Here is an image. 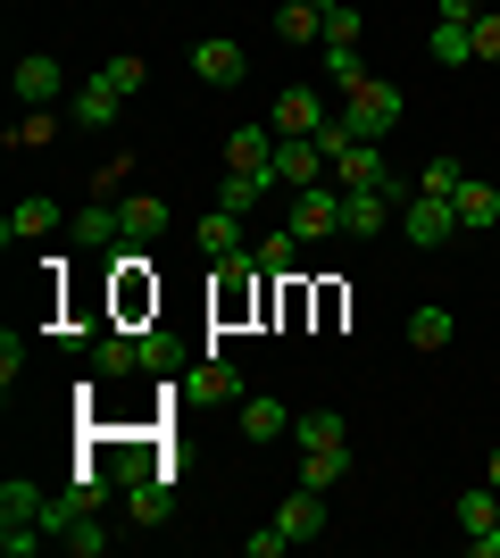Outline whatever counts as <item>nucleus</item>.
Segmentation results:
<instances>
[{
    "instance_id": "f257e3e1",
    "label": "nucleus",
    "mask_w": 500,
    "mask_h": 558,
    "mask_svg": "<svg viewBox=\"0 0 500 558\" xmlns=\"http://www.w3.org/2000/svg\"><path fill=\"white\" fill-rule=\"evenodd\" d=\"M42 542H50V500L25 484V475H9V484H0V550L34 558Z\"/></svg>"
},
{
    "instance_id": "f03ea898",
    "label": "nucleus",
    "mask_w": 500,
    "mask_h": 558,
    "mask_svg": "<svg viewBox=\"0 0 500 558\" xmlns=\"http://www.w3.org/2000/svg\"><path fill=\"white\" fill-rule=\"evenodd\" d=\"M401 109H408V100H401V84H392V75H358L333 117L351 125V142H383L392 125H401Z\"/></svg>"
},
{
    "instance_id": "7ed1b4c3",
    "label": "nucleus",
    "mask_w": 500,
    "mask_h": 558,
    "mask_svg": "<svg viewBox=\"0 0 500 558\" xmlns=\"http://www.w3.org/2000/svg\"><path fill=\"white\" fill-rule=\"evenodd\" d=\"M408 201H417V184H376V192H342V233H358V242H367V233H383V226H392V217L408 209Z\"/></svg>"
},
{
    "instance_id": "20e7f679",
    "label": "nucleus",
    "mask_w": 500,
    "mask_h": 558,
    "mask_svg": "<svg viewBox=\"0 0 500 558\" xmlns=\"http://www.w3.org/2000/svg\"><path fill=\"white\" fill-rule=\"evenodd\" d=\"M284 226L301 242H326L342 233V184H309V192H284Z\"/></svg>"
},
{
    "instance_id": "39448f33",
    "label": "nucleus",
    "mask_w": 500,
    "mask_h": 558,
    "mask_svg": "<svg viewBox=\"0 0 500 558\" xmlns=\"http://www.w3.org/2000/svg\"><path fill=\"white\" fill-rule=\"evenodd\" d=\"M267 167H276V184H284V192H309V184L333 175V159L317 150V134H276V159H267Z\"/></svg>"
},
{
    "instance_id": "423d86ee",
    "label": "nucleus",
    "mask_w": 500,
    "mask_h": 558,
    "mask_svg": "<svg viewBox=\"0 0 500 558\" xmlns=\"http://www.w3.org/2000/svg\"><path fill=\"white\" fill-rule=\"evenodd\" d=\"M467 25H476V0H434V34H426V50L442 59V68H476Z\"/></svg>"
},
{
    "instance_id": "0eeeda50",
    "label": "nucleus",
    "mask_w": 500,
    "mask_h": 558,
    "mask_svg": "<svg viewBox=\"0 0 500 558\" xmlns=\"http://www.w3.org/2000/svg\"><path fill=\"white\" fill-rule=\"evenodd\" d=\"M267 125H276V134H326L333 109H326V93H317V84H284V93H276V109H267Z\"/></svg>"
},
{
    "instance_id": "6e6552de",
    "label": "nucleus",
    "mask_w": 500,
    "mask_h": 558,
    "mask_svg": "<svg viewBox=\"0 0 500 558\" xmlns=\"http://www.w3.org/2000/svg\"><path fill=\"white\" fill-rule=\"evenodd\" d=\"M9 84H17V109H59V93H68V75H59L50 50H25L17 68H9Z\"/></svg>"
},
{
    "instance_id": "1a4fd4ad",
    "label": "nucleus",
    "mask_w": 500,
    "mask_h": 558,
    "mask_svg": "<svg viewBox=\"0 0 500 558\" xmlns=\"http://www.w3.org/2000/svg\"><path fill=\"white\" fill-rule=\"evenodd\" d=\"M192 75H200L209 93H234L242 75H251V59H242V43H225V34H200V43H192Z\"/></svg>"
},
{
    "instance_id": "9d476101",
    "label": "nucleus",
    "mask_w": 500,
    "mask_h": 558,
    "mask_svg": "<svg viewBox=\"0 0 500 558\" xmlns=\"http://www.w3.org/2000/svg\"><path fill=\"white\" fill-rule=\"evenodd\" d=\"M109 209H118V233H125V251H134V242H159V233L175 226V209H167L159 192H125V201H109Z\"/></svg>"
},
{
    "instance_id": "9b49d317",
    "label": "nucleus",
    "mask_w": 500,
    "mask_h": 558,
    "mask_svg": "<svg viewBox=\"0 0 500 558\" xmlns=\"http://www.w3.org/2000/svg\"><path fill=\"white\" fill-rule=\"evenodd\" d=\"M401 233L417 242V251H442V242L459 233V209H451V201H426V192H417V201L401 209Z\"/></svg>"
},
{
    "instance_id": "f8f14e48",
    "label": "nucleus",
    "mask_w": 500,
    "mask_h": 558,
    "mask_svg": "<svg viewBox=\"0 0 500 558\" xmlns=\"http://www.w3.org/2000/svg\"><path fill=\"white\" fill-rule=\"evenodd\" d=\"M68 117H75V125H84V134H109V125H118V117H125V93H109L100 75H84V84H75V93H68Z\"/></svg>"
},
{
    "instance_id": "ddd939ff",
    "label": "nucleus",
    "mask_w": 500,
    "mask_h": 558,
    "mask_svg": "<svg viewBox=\"0 0 500 558\" xmlns=\"http://www.w3.org/2000/svg\"><path fill=\"white\" fill-rule=\"evenodd\" d=\"M276 167H225V184H217V209H234V217H251L259 201H276Z\"/></svg>"
},
{
    "instance_id": "4468645a",
    "label": "nucleus",
    "mask_w": 500,
    "mask_h": 558,
    "mask_svg": "<svg viewBox=\"0 0 500 558\" xmlns=\"http://www.w3.org/2000/svg\"><path fill=\"white\" fill-rule=\"evenodd\" d=\"M333 184L342 192H376V184H401V175L383 167V142H351V150L333 159Z\"/></svg>"
},
{
    "instance_id": "2eb2a0df",
    "label": "nucleus",
    "mask_w": 500,
    "mask_h": 558,
    "mask_svg": "<svg viewBox=\"0 0 500 558\" xmlns=\"http://www.w3.org/2000/svg\"><path fill=\"white\" fill-rule=\"evenodd\" d=\"M59 226H68V209H59V201H42V192H34V201H17V209L0 217V242L17 251V242H42V233H59Z\"/></svg>"
},
{
    "instance_id": "dca6fc26",
    "label": "nucleus",
    "mask_w": 500,
    "mask_h": 558,
    "mask_svg": "<svg viewBox=\"0 0 500 558\" xmlns=\"http://www.w3.org/2000/svg\"><path fill=\"white\" fill-rule=\"evenodd\" d=\"M276 525H284V542H326V492H317V484L284 492V509H276Z\"/></svg>"
},
{
    "instance_id": "f3484780",
    "label": "nucleus",
    "mask_w": 500,
    "mask_h": 558,
    "mask_svg": "<svg viewBox=\"0 0 500 558\" xmlns=\"http://www.w3.org/2000/svg\"><path fill=\"white\" fill-rule=\"evenodd\" d=\"M451 209H459V233H500V192L484 184V175H467V184L451 192Z\"/></svg>"
},
{
    "instance_id": "a211bd4d",
    "label": "nucleus",
    "mask_w": 500,
    "mask_h": 558,
    "mask_svg": "<svg viewBox=\"0 0 500 558\" xmlns=\"http://www.w3.org/2000/svg\"><path fill=\"white\" fill-rule=\"evenodd\" d=\"M125 517H134V525H167V517H175V492H167V475H143V484H125Z\"/></svg>"
},
{
    "instance_id": "6ab92c4d",
    "label": "nucleus",
    "mask_w": 500,
    "mask_h": 558,
    "mask_svg": "<svg viewBox=\"0 0 500 558\" xmlns=\"http://www.w3.org/2000/svg\"><path fill=\"white\" fill-rule=\"evenodd\" d=\"M342 475H351V442H309V450H301V484L333 492Z\"/></svg>"
},
{
    "instance_id": "aec40b11",
    "label": "nucleus",
    "mask_w": 500,
    "mask_h": 558,
    "mask_svg": "<svg viewBox=\"0 0 500 558\" xmlns=\"http://www.w3.org/2000/svg\"><path fill=\"white\" fill-rule=\"evenodd\" d=\"M292 434V417H284V400H242V442H284Z\"/></svg>"
},
{
    "instance_id": "412c9836",
    "label": "nucleus",
    "mask_w": 500,
    "mask_h": 558,
    "mask_svg": "<svg viewBox=\"0 0 500 558\" xmlns=\"http://www.w3.org/2000/svg\"><path fill=\"white\" fill-rule=\"evenodd\" d=\"M500 525V484H476V492H459V534L476 542V534H492Z\"/></svg>"
},
{
    "instance_id": "4be33fe9",
    "label": "nucleus",
    "mask_w": 500,
    "mask_h": 558,
    "mask_svg": "<svg viewBox=\"0 0 500 558\" xmlns=\"http://www.w3.org/2000/svg\"><path fill=\"white\" fill-rule=\"evenodd\" d=\"M276 159V125H234L225 134V167H267Z\"/></svg>"
},
{
    "instance_id": "5701e85b",
    "label": "nucleus",
    "mask_w": 500,
    "mask_h": 558,
    "mask_svg": "<svg viewBox=\"0 0 500 558\" xmlns=\"http://www.w3.org/2000/svg\"><path fill=\"white\" fill-rule=\"evenodd\" d=\"M184 400H242V375L225 367V359H200L192 384H184Z\"/></svg>"
},
{
    "instance_id": "b1692460",
    "label": "nucleus",
    "mask_w": 500,
    "mask_h": 558,
    "mask_svg": "<svg viewBox=\"0 0 500 558\" xmlns=\"http://www.w3.org/2000/svg\"><path fill=\"white\" fill-rule=\"evenodd\" d=\"M200 251H209V258H242V251H251V242H242V217L209 209V217H200Z\"/></svg>"
},
{
    "instance_id": "393cba45",
    "label": "nucleus",
    "mask_w": 500,
    "mask_h": 558,
    "mask_svg": "<svg viewBox=\"0 0 500 558\" xmlns=\"http://www.w3.org/2000/svg\"><path fill=\"white\" fill-rule=\"evenodd\" d=\"M276 34H284V43H326V17H317V0H284V9H276Z\"/></svg>"
},
{
    "instance_id": "a878e982",
    "label": "nucleus",
    "mask_w": 500,
    "mask_h": 558,
    "mask_svg": "<svg viewBox=\"0 0 500 558\" xmlns=\"http://www.w3.org/2000/svg\"><path fill=\"white\" fill-rule=\"evenodd\" d=\"M459 184H467V167H459V159H451V150H434V159H426V167H417V192H426V201H451V192H459Z\"/></svg>"
},
{
    "instance_id": "bb28decb",
    "label": "nucleus",
    "mask_w": 500,
    "mask_h": 558,
    "mask_svg": "<svg viewBox=\"0 0 500 558\" xmlns=\"http://www.w3.org/2000/svg\"><path fill=\"white\" fill-rule=\"evenodd\" d=\"M408 342H417V350H451L459 317H451V308H417V317H408Z\"/></svg>"
},
{
    "instance_id": "cd10ccee",
    "label": "nucleus",
    "mask_w": 500,
    "mask_h": 558,
    "mask_svg": "<svg viewBox=\"0 0 500 558\" xmlns=\"http://www.w3.org/2000/svg\"><path fill=\"white\" fill-rule=\"evenodd\" d=\"M93 367L100 375H134V367H143V342H134V333H100V342H93Z\"/></svg>"
},
{
    "instance_id": "c85d7f7f",
    "label": "nucleus",
    "mask_w": 500,
    "mask_h": 558,
    "mask_svg": "<svg viewBox=\"0 0 500 558\" xmlns=\"http://www.w3.org/2000/svg\"><path fill=\"white\" fill-rule=\"evenodd\" d=\"M292 442H351V425H342V409H309V417H292Z\"/></svg>"
},
{
    "instance_id": "c756f323",
    "label": "nucleus",
    "mask_w": 500,
    "mask_h": 558,
    "mask_svg": "<svg viewBox=\"0 0 500 558\" xmlns=\"http://www.w3.org/2000/svg\"><path fill=\"white\" fill-rule=\"evenodd\" d=\"M251 251H259V276H292V267H301V233H267V242H251Z\"/></svg>"
},
{
    "instance_id": "7c9ffc66",
    "label": "nucleus",
    "mask_w": 500,
    "mask_h": 558,
    "mask_svg": "<svg viewBox=\"0 0 500 558\" xmlns=\"http://www.w3.org/2000/svg\"><path fill=\"white\" fill-rule=\"evenodd\" d=\"M42 142H59V109H25L9 125V150H42Z\"/></svg>"
},
{
    "instance_id": "2f4dec72",
    "label": "nucleus",
    "mask_w": 500,
    "mask_h": 558,
    "mask_svg": "<svg viewBox=\"0 0 500 558\" xmlns=\"http://www.w3.org/2000/svg\"><path fill=\"white\" fill-rule=\"evenodd\" d=\"M109 542H118V534H109L100 517H75L68 534H59V550H68V558H100V550H109Z\"/></svg>"
},
{
    "instance_id": "473e14b6",
    "label": "nucleus",
    "mask_w": 500,
    "mask_h": 558,
    "mask_svg": "<svg viewBox=\"0 0 500 558\" xmlns=\"http://www.w3.org/2000/svg\"><path fill=\"white\" fill-rule=\"evenodd\" d=\"M75 242H84V251H118V242H125L118 209H84V217H75Z\"/></svg>"
},
{
    "instance_id": "72a5a7b5",
    "label": "nucleus",
    "mask_w": 500,
    "mask_h": 558,
    "mask_svg": "<svg viewBox=\"0 0 500 558\" xmlns=\"http://www.w3.org/2000/svg\"><path fill=\"white\" fill-rule=\"evenodd\" d=\"M317 17H326V43H317V50H333V43L358 50V9H351V0H317Z\"/></svg>"
},
{
    "instance_id": "f704fd0d",
    "label": "nucleus",
    "mask_w": 500,
    "mask_h": 558,
    "mask_svg": "<svg viewBox=\"0 0 500 558\" xmlns=\"http://www.w3.org/2000/svg\"><path fill=\"white\" fill-rule=\"evenodd\" d=\"M467 50H476V68H500V9H476V25H467Z\"/></svg>"
},
{
    "instance_id": "c9c22d12",
    "label": "nucleus",
    "mask_w": 500,
    "mask_h": 558,
    "mask_svg": "<svg viewBox=\"0 0 500 558\" xmlns=\"http://www.w3.org/2000/svg\"><path fill=\"white\" fill-rule=\"evenodd\" d=\"M143 59H134V50H118V59H100V84H109V93H125V100H134V93H143Z\"/></svg>"
},
{
    "instance_id": "e433bc0d",
    "label": "nucleus",
    "mask_w": 500,
    "mask_h": 558,
    "mask_svg": "<svg viewBox=\"0 0 500 558\" xmlns=\"http://www.w3.org/2000/svg\"><path fill=\"white\" fill-rule=\"evenodd\" d=\"M358 75H367V68H358V50H351V43H333V50H326V84H333V93H351Z\"/></svg>"
},
{
    "instance_id": "4c0bfd02",
    "label": "nucleus",
    "mask_w": 500,
    "mask_h": 558,
    "mask_svg": "<svg viewBox=\"0 0 500 558\" xmlns=\"http://www.w3.org/2000/svg\"><path fill=\"white\" fill-rule=\"evenodd\" d=\"M0 384H9V392L25 384V342H17V333H0Z\"/></svg>"
},
{
    "instance_id": "58836bf2",
    "label": "nucleus",
    "mask_w": 500,
    "mask_h": 558,
    "mask_svg": "<svg viewBox=\"0 0 500 558\" xmlns=\"http://www.w3.org/2000/svg\"><path fill=\"white\" fill-rule=\"evenodd\" d=\"M242 550H251V558H284L292 542H284V525H267V534H251V542H242Z\"/></svg>"
},
{
    "instance_id": "ea45409f",
    "label": "nucleus",
    "mask_w": 500,
    "mask_h": 558,
    "mask_svg": "<svg viewBox=\"0 0 500 558\" xmlns=\"http://www.w3.org/2000/svg\"><path fill=\"white\" fill-rule=\"evenodd\" d=\"M467 550H476V558H500V525H492V534H476Z\"/></svg>"
},
{
    "instance_id": "a19ab883",
    "label": "nucleus",
    "mask_w": 500,
    "mask_h": 558,
    "mask_svg": "<svg viewBox=\"0 0 500 558\" xmlns=\"http://www.w3.org/2000/svg\"><path fill=\"white\" fill-rule=\"evenodd\" d=\"M484 484H500V450H492V459H484Z\"/></svg>"
}]
</instances>
